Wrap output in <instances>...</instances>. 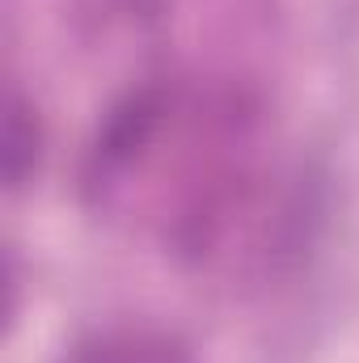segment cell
<instances>
[{
    "mask_svg": "<svg viewBox=\"0 0 359 363\" xmlns=\"http://www.w3.org/2000/svg\"><path fill=\"white\" fill-rule=\"evenodd\" d=\"M64 363H194L190 347L170 330L153 325H110L85 334Z\"/></svg>",
    "mask_w": 359,
    "mask_h": 363,
    "instance_id": "1",
    "label": "cell"
},
{
    "mask_svg": "<svg viewBox=\"0 0 359 363\" xmlns=\"http://www.w3.org/2000/svg\"><path fill=\"white\" fill-rule=\"evenodd\" d=\"M38 144H43V135H38V118H34V110L21 101V97H13L9 101V118H4V182L17 190L21 182L34 174V165H38Z\"/></svg>",
    "mask_w": 359,
    "mask_h": 363,
    "instance_id": "2",
    "label": "cell"
}]
</instances>
